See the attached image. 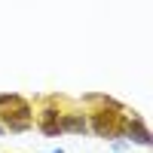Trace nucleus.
<instances>
[{"label": "nucleus", "mask_w": 153, "mask_h": 153, "mask_svg": "<svg viewBox=\"0 0 153 153\" xmlns=\"http://www.w3.org/2000/svg\"><path fill=\"white\" fill-rule=\"evenodd\" d=\"M0 107H3V113H0L3 129L22 132V129L31 126V107H28L25 98H19V95H0Z\"/></svg>", "instance_id": "nucleus-1"}, {"label": "nucleus", "mask_w": 153, "mask_h": 153, "mask_svg": "<svg viewBox=\"0 0 153 153\" xmlns=\"http://www.w3.org/2000/svg\"><path fill=\"white\" fill-rule=\"evenodd\" d=\"M92 129H95V135H101V138H117L120 135V113H113V110H95L92 113Z\"/></svg>", "instance_id": "nucleus-2"}, {"label": "nucleus", "mask_w": 153, "mask_h": 153, "mask_svg": "<svg viewBox=\"0 0 153 153\" xmlns=\"http://www.w3.org/2000/svg\"><path fill=\"white\" fill-rule=\"evenodd\" d=\"M40 129L46 135H58L61 132V113L55 107H43V113H40Z\"/></svg>", "instance_id": "nucleus-3"}, {"label": "nucleus", "mask_w": 153, "mask_h": 153, "mask_svg": "<svg viewBox=\"0 0 153 153\" xmlns=\"http://www.w3.org/2000/svg\"><path fill=\"white\" fill-rule=\"evenodd\" d=\"M89 129L83 113H61V132H74V135H83Z\"/></svg>", "instance_id": "nucleus-4"}, {"label": "nucleus", "mask_w": 153, "mask_h": 153, "mask_svg": "<svg viewBox=\"0 0 153 153\" xmlns=\"http://www.w3.org/2000/svg\"><path fill=\"white\" fill-rule=\"evenodd\" d=\"M129 135H132V141L135 144H141V147H150V132H147V126L141 123V120H132V126H129Z\"/></svg>", "instance_id": "nucleus-5"}, {"label": "nucleus", "mask_w": 153, "mask_h": 153, "mask_svg": "<svg viewBox=\"0 0 153 153\" xmlns=\"http://www.w3.org/2000/svg\"><path fill=\"white\" fill-rule=\"evenodd\" d=\"M3 132H6V129H3V123H0V138H3Z\"/></svg>", "instance_id": "nucleus-6"}, {"label": "nucleus", "mask_w": 153, "mask_h": 153, "mask_svg": "<svg viewBox=\"0 0 153 153\" xmlns=\"http://www.w3.org/2000/svg\"><path fill=\"white\" fill-rule=\"evenodd\" d=\"M52 153H65V150H61V147H55V150H52Z\"/></svg>", "instance_id": "nucleus-7"}]
</instances>
